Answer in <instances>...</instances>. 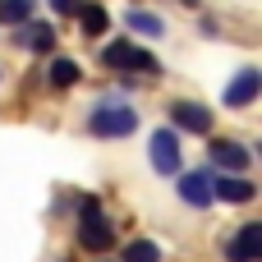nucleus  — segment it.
I'll return each mask as SVG.
<instances>
[{"mask_svg":"<svg viewBox=\"0 0 262 262\" xmlns=\"http://www.w3.org/2000/svg\"><path fill=\"white\" fill-rule=\"evenodd\" d=\"M18 46H28V51H51V46H55V32H51L46 23H28V28L18 32Z\"/></svg>","mask_w":262,"mask_h":262,"instance_id":"ddd939ff","label":"nucleus"},{"mask_svg":"<svg viewBox=\"0 0 262 262\" xmlns=\"http://www.w3.org/2000/svg\"><path fill=\"white\" fill-rule=\"evenodd\" d=\"M124 18H129V28H134V32H143V37H161V18H157V14H147V9H129Z\"/></svg>","mask_w":262,"mask_h":262,"instance_id":"2eb2a0df","label":"nucleus"},{"mask_svg":"<svg viewBox=\"0 0 262 262\" xmlns=\"http://www.w3.org/2000/svg\"><path fill=\"white\" fill-rule=\"evenodd\" d=\"M170 124L184 129V134H207L212 129V111L198 106V101H175L170 106Z\"/></svg>","mask_w":262,"mask_h":262,"instance_id":"423d86ee","label":"nucleus"},{"mask_svg":"<svg viewBox=\"0 0 262 262\" xmlns=\"http://www.w3.org/2000/svg\"><path fill=\"white\" fill-rule=\"evenodd\" d=\"M147 157H152L157 175H180V138H175V129H157L152 143H147Z\"/></svg>","mask_w":262,"mask_h":262,"instance_id":"20e7f679","label":"nucleus"},{"mask_svg":"<svg viewBox=\"0 0 262 262\" xmlns=\"http://www.w3.org/2000/svg\"><path fill=\"white\" fill-rule=\"evenodd\" d=\"M207 157H212L221 170H249V166H253V152L239 147V143H226V138H216V143L207 147Z\"/></svg>","mask_w":262,"mask_h":262,"instance_id":"0eeeda50","label":"nucleus"},{"mask_svg":"<svg viewBox=\"0 0 262 262\" xmlns=\"http://www.w3.org/2000/svg\"><path fill=\"white\" fill-rule=\"evenodd\" d=\"M134 129H138L134 106H115V101H106V106H97V111L88 115V134H92V138H129Z\"/></svg>","mask_w":262,"mask_h":262,"instance_id":"f03ea898","label":"nucleus"},{"mask_svg":"<svg viewBox=\"0 0 262 262\" xmlns=\"http://www.w3.org/2000/svg\"><path fill=\"white\" fill-rule=\"evenodd\" d=\"M78 244L92 253H106L115 244V226L101 216V203L92 193H83V203H78Z\"/></svg>","mask_w":262,"mask_h":262,"instance_id":"f257e3e1","label":"nucleus"},{"mask_svg":"<svg viewBox=\"0 0 262 262\" xmlns=\"http://www.w3.org/2000/svg\"><path fill=\"white\" fill-rule=\"evenodd\" d=\"M78 78H83L78 60H64V55H60V60H51V69H46V83H51V88H60V92H64V88H74Z\"/></svg>","mask_w":262,"mask_h":262,"instance_id":"9b49d317","label":"nucleus"},{"mask_svg":"<svg viewBox=\"0 0 262 262\" xmlns=\"http://www.w3.org/2000/svg\"><path fill=\"white\" fill-rule=\"evenodd\" d=\"M74 14H78V23H83V32H88V37H101V32L111 28V14H106L101 5H88V0H83Z\"/></svg>","mask_w":262,"mask_h":262,"instance_id":"f8f14e48","label":"nucleus"},{"mask_svg":"<svg viewBox=\"0 0 262 262\" xmlns=\"http://www.w3.org/2000/svg\"><path fill=\"white\" fill-rule=\"evenodd\" d=\"M124 262H161V249L152 239H134V244H124Z\"/></svg>","mask_w":262,"mask_h":262,"instance_id":"dca6fc26","label":"nucleus"},{"mask_svg":"<svg viewBox=\"0 0 262 262\" xmlns=\"http://www.w3.org/2000/svg\"><path fill=\"white\" fill-rule=\"evenodd\" d=\"M101 60H106L111 69H124V74H157V69H161L152 51H143V46H134V41H124V37H115V41L101 51Z\"/></svg>","mask_w":262,"mask_h":262,"instance_id":"7ed1b4c3","label":"nucleus"},{"mask_svg":"<svg viewBox=\"0 0 262 262\" xmlns=\"http://www.w3.org/2000/svg\"><path fill=\"white\" fill-rule=\"evenodd\" d=\"M180 198H184L189 207H207V203H216V198H212V175H207V170H189V175H180Z\"/></svg>","mask_w":262,"mask_h":262,"instance_id":"6e6552de","label":"nucleus"},{"mask_svg":"<svg viewBox=\"0 0 262 262\" xmlns=\"http://www.w3.org/2000/svg\"><path fill=\"white\" fill-rule=\"evenodd\" d=\"M258 88H262L258 69H239V74L226 83V106H249V101L258 97Z\"/></svg>","mask_w":262,"mask_h":262,"instance_id":"1a4fd4ad","label":"nucleus"},{"mask_svg":"<svg viewBox=\"0 0 262 262\" xmlns=\"http://www.w3.org/2000/svg\"><path fill=\"white\" fill-rule=\"evenodd\" d=\"M78 5H83V0H51V9H55V14H74Z\"/></svg>","mask_w":262,"mask_h":262,"instance_id":"f3484780","label":"nucleus"},{"mask_svg":"<svg viewBox=\"0 0 262 262\" xmlns=\"http://www.w3.org/2000/svg\"><path fill=\"white\" fill-rule=\"evenodd\" d=\"M212 198H221V203H253L258 189L249 180H239V175H221V180H212Z\"/></svg>","mask_w":262,"mask_h":262,"instance_id":"9d476101","label":"nucleus"},{"mask_svg":"<svg viewBox=\"0 0 262 262\" xmlns=\"http://www.w3.org/2000/svg\"><path fill=\"white\" fill-rule=\"evenodd\" d=\"M226 258L230 262H258L262 258V226L249 221L235 230V239H226Z\"/></svg>","mask_w":262,"mask_h":262,"instance_id":"39448f33","label":"nucleus"},{"mask_svg":"<svg viewBox=\"0 0 262 262\" xmlns=\"http://www.w3.org/2000/svg\"><path fill=\"white\" fill-rule=\"evenodd\" d=\"M37 0H0V23H28Z\"/></svg>","mask_w":262,"mask_h":262,"instance_id":"4468645a","label":"nucleus"}]
</instances>
